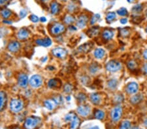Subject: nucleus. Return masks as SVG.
<instances>
[{"label": "nucleus", "mask_w": 147, "mask_h": 129, "mask_svg": "<svg viewBox=\"0 0 147 129\" xmlns=\"http://www.w3.org/2000/svg\"><path fill=\"white\" fill-rule=\"evenodd\" d=\"M124 100V97L122 95H117L115 97V102H121Z\"/></svg>", "instance_id": "41"}, {"label": "nucleus", "mask_w": 147, "mask_h": 129, "mask_svg": "<svg viewBox=\"0 0 147 129\" xmlns=\"http://www.w3.org/2000/svg\"><path fill=\"white\" fill-rule=\"evenodd\" d=\"M51 33L53 35H59L65 31V27L64 24L59 23L54 24L51 27Z\"/></svg>", "instance_id": "6"}, {"label": "nucleus", "mask_w": 147, "mask_h": 129, "mask_svg": "<svg viewBox=\"0 0 147 129\" xmlns=\"http://www.w3.org/2000/svg\"><path fill=\"white\" fill-rule=\"evenodd\" d=\"M69 30H74V31H76V30H77L76 27H74V26H70V27H69Z\"/></svg>", "instance_id": "49"}, {"label": "nucleus", "mask_w": 147, "mask_h": 129, "mask_svg": "<svg viewBox=\"0 0 147 129\" xmlns=\"http://www.w3.org/2000/svg\"><path fill=\"white\" fill-rule=\"evenodd\" d=\"M90 108L88 105H81L77 108V112L79 115L83 117H86L90 113Z\"/></svg>", "instance_id": "7"}, {"label": "nucleus", "mask_w": 147, "mask_h": 129, "mask_svg": "<svg viewBox=\"0 0 147 129\" xmlns=\"http://www.w3.org/2000/svg\"><path fill=\"white\" fill-rule=\"evenodd\" d=\"M114 36V33L111 30H104L103 32V37L104 39L108 40H111Z\"/></svg>", "instance_id": "21"}, {"label": "nucleus", "mask_w": 147, "mask_h": 129, "mask_svg": "<svg viewBox=\"0 0 147 129\" xmlns=\"http://www.w3.org/2000/svg\"><path fill=\"white\" fill-rule=\"evenodd\" d=\"M99 18H100V15H98V14H96V15H93V16L92 18V19H91V24L92 25L94 24L99 19Z\"/></svg>", "instance_id": "36"}, {"label": "nucleus", "mask_w": 147, "mask_h": 129, "mask_svg": "<svg viewBox=\"0 0 147 129\" xmlns=\"http://www.w3.org/2000/svg\"><path fill=\"white\" fill-rule=\"evenodd\" d=\"M99 32V30L98 27H92L90 30H88V35H89V37H96V35H97Z\"/></svg>", "instance_id": "24"}, {"label": "nucleus", "mask_w": 147, "mask_h": 129, "mask_svg": "<svg viewBox=\"0 0 147 129\" xmlns=\"http://www.w3.org/2000/svg\"><path fill=\"white\" fill-rule=\"evenodd\" d=\"M90 71L92 73V74H95L97 73L99 70V66L97 64H92L89 68Z\"/></svg>", "instance_id": "31"}, {"label": "nucleus", "mask_w": 147, "mask_h": 129, "mask_svg": "<svg viewBox=\"0 0 147 129\" xmlns=\"http://www.w3.org/2000/svg\"><path fill=\"white\" fill-rule=\"evenodd\" d=\"M20 48V44L18 41H12L9 44L8 49L11 52H17Z\"/></svg>", "instance_id": "13"}, {"label": "nucleus", "mask_w": 147, "mask_h": 129, "mask_svg": "<svg viewBox=\"0 0 147 129\" xmlns=\"http://www.w3.org/2000/svg\"><path fill=\"white\" fill-rule=\"evenodd\" d=\"M67 51L65 49L62 48H56L53 49L52 50V54L55 57L58 58H60V59H63L65 58L67 55Z\"/></svg>", "instance_id": "8"}, {"label": "nucleus", "mask_w": 147, "mask_h": 129, "mask_svg": "<svg viewBox=\"0 0 147 129\" xmlns=\"http://www.w3.org/2000/svg\"><path fill=\"white\" fill-rule=\"evenodd\" d=\"M128 67L130 69H134L136 67V63L134 61H130L128 63Z\"/></svg>", "instance_id": "38"}, {"label": "nucleus", "mask_w": 147, "mask_h": 129, "mask_svg": "<svg viewBox=\"0 0 147 129\" xmlns=\"http://www.w3.org/2000/svg\"><path fill=\"white\" fill-rule=\"evenodd\" d=\"M146 16H147V10H146Z\"/></svg>", "instance_id": "58"}, {"label": "nucleus", "mask_w": 147, "mask_h": 129, "mask_svg": "<svg viewBox=\"0 0 147 129\" xmlns=\"http://www.w3.org/2000/svg\"><path fill=\"white\" fill-rule=\"evenodd\" d=\"M90 99L93 104H99L100 101H101V97H100V95L98 93H93L91 94Z\"/></svg>", "instance_id": "20"}, {"label": "nucleus", "mask_w": 147, "mask_h": 129, "mask_svg": "<svg viewBox=\"0 0 147 129\" xmlns=\"http://www.w3.org/2000/svg\"><path fill=\"white\" fill-rule=\"evenodd\" d=\"M146 32L147 33V27H146Z\"/></svg>", "instance_id": "59"}, {"label": "nucleus", "mask_w": 147, "mask_h": 129, "mask_svg": "<svg viewBox=\"0 0 147 129\" xmlns=\"http://www.w3.org/2000/svg\"><path fill=\"white\" fill-rule=\"evenodd\" d=\"M105 52L102 48H97L94 51V56L97 59H102L105 56Z\"/></svg>", "instance_id": "22"}, {"label": "nucleus", "mask_w": 147, "mask_h": 129, "mask_svg": "<svg viewBox=\"0 0 147 129\" xmlns=\"http://www.w3.org/2000/svg\"><path fill=\"white\" fill-rule=\"evenodd\" d=\"M3 22L5 24H12V22L7 21V20H5V21H3Z\"/></svg>", "instance_id": "50"}, {"label": "nucleus", "mask_w": 147, "mask_h": 129, "mask_svg": "<svg viewBox=\"0 0 147 129\" xmlns=\"http://www.w3.org/2000/svg\"><path fill=\"white\" fill-rule=\"evenodd\" d=\"M131 123L129 121H124L122 123L119 129H131Z\"/></svg>", "instance_id": "28"}, {"label": "nucleus", "mask_w": 147, "mask_h": 129, "mask_svg": "<svg viewBox=\"0 0 147 129\" xmlns=\"http://www.w3.org/2000/svg\"><path fill=\"white\" fill-rule=\"evenodd\" d=\"M145 125L147 126V119L145 120Z\"/></svg>", "instance_id": "55"}, {"label": "nucleus", "mask_w": 147, "mask_h": 129, "mask_svg": "<svg viewBox=\"0 0 147 129\" xmlns=\"http://www.w3.org/2000/svg\"><path fill=\"white\" fill-rule=\"evenodd\" d=\"M141 9H142L141 5H137L133 7V11H135V12H139V11H140L141 10Z\"/></svg>", "instance_id": "43"}, {"label": "nucleus", "mask_w": 147, "mask_h": 129, "mask_svg": "<svg viewBox=\"0 0 147 129\" xmlns=\"http://www.w3.org/2000/svg\"><path fill=\"white\" fill-rule=\"evenodd\" d=\"M131 129H139L138 126H133V127L131 128Z\"/></svg>", "instance_id": "52"}, {"label": "nucleus", "mask_w": 147, "mask_h": 129, "mask_svg": "<svg viewBox=\"0 0 147 129\" xmlns=\"http://www.w3.org/2000/svg\"><path fill=\"white\" fill-rule=\"evenodd\" d=\"M89 129H99V128L97 126H92V127L90 128Z\"/></svg>", "instance_id": "51"}, {"label": "nucleus", "mask_w": 147, "mask_h": 129, "mask_svg": "<svg viewBox=\"0 0 147 129\" xmlns=\"http://www.w3.org/2000/svg\"><path fill=\"white\" fill-rule=\"evenodd\" d=\"M27 11L25 9H22V11H20V18H24L25 16L27 15Z\"/></svg>", "instance_id": "42"}, {"label": "nucleus", "mask_w": 147, "mask_h": 129, "mask_svg": "<svg viewBox=\"0 0 147 129\" xmlns=\"http://www.w3.org/2000/svg\"><path fill=\"white\" fill-rule=\"evenodd\" d=\"M115 18H116V13L115 12H109L107 15V16H106V21L108 23H111V22H112L115 20Z\"/></svg>", "instance_id": "26"}, {"label": "nucleus", "mask_w": 147, "mask_h": 129, "mask_svg": "<svg viewBox=\"0 0 147 129\" xmlns=\"http://www.w3.org/2000/svg\"><path fill=\"white\" fill-rule=\"evenodd\" d=\"M128 2H130V3H131V2H133L134 0H128Z\"/></svg>", "instance_id": "54"}, {"label": "nucleus", "mask_w": 147, "mask_h": 129, "mask_svg": "<svg viewBox=\"0 0 147 129\" xmlns=\"http://www.w3.org/2000/svg\"><path fill=\"white\" fill-rule=\"evenodd\" d=\"M120 23L122 24H125L127 23L128 19L127 18H122V19H120Z\"/></svg>", "instance_id": "44"}, {"label": "nucleus", "mask_w": 147, "mask_h": 129, "mask_svg": "<svg viewBox=\"0 0 147 129\" xmlns=\"http://www.w3.org/2000/svg\"><path fill=\"white\" fill-rule=\"evenodd\" d=\"M77 98H78V100L79 102H84V101H85L86 100V96L85 94H84V93H79L77 96Z\"/></svg>", "instance_id": "35"}, {"label": "nucleus", "mask_w": 147, "mask_h": 129, "mask_svg": "<svg viewBox=\"0 0 147 129\" xmlns=\"http://www.w3.org/2000/svg\"><path fill=\"white\" fill-rule=\"evenodd\" d=\"M52 99L54 100V101H55V102H56V104H59L62 103V101H63V99H62V97H61L60 95L56 96V97H54V98H53Z\"/></svg>", "instance_id": "37"}, {"label": "nucleus", "mask_w": 147, "mask_h": 129, "mask_svg": "<svg viewBox=\"0 0 147 129\" xmlns=\"http://www.w3.org/2000/svg\"><path fill=\"white\" fill-rule=\"evenodd\" d=\"M64 91L66 93H70L72 91V90H73V86L71 84L67 83V84H65V85H64Z\"/></svg>", "instance_id": "33"}, {"label": "nucleus", "mask_w": 147, "mask_h": 129, "mask_svg": "<svg viewBox=\"0 0 147 129\" xmlns=\"http://www.w3.org/2000/svg\"><path fill=\"white\" fill-rule=\"evenodd\" d=\"M64 22L65 24H70L73 23V22H75V18L71 15H67L64 18Z\"/></svg>", "instance_id": "32"}, {"label": "nucleus", "mask_w": 147, "mask_h": 129, "mask_svg": "<svg viewBox=\"0 0 147 129\" xmlns=\"http://www.w3.org/2000/svg\"><path fill=\"white\" fill-rule=\"evenodd\" d=\"M88 22V17L86 15H81L78 18V20L77 22V27L78 28L82 29L84 27Z\"/></svg>", "instance_id": "11"}, {"label": "nucleus", "mask_w": 147, "mask_h": 129, "mask_svg": "<svg viewBox=\"0 0 147 129\" xmlns=\"http://www.w3.org/2000/svg\"><path fill=\"white\" fill-rule=\"evenodd\" d=\"M121 34L122 36L128 37L129 35V34H130V31L128 30H126V29H122L121 30Z\"/></svg>", "instance_id": "40"}, {"label": "nucleus", "mask_w": 147, "mask_h": 129, "mask_svg": "<svg viewBox=\"0 0 147 129\" xmlns=\"http://www.w3.org/2000/svg\"><path fill=\"white\" fill-rule=\"evenodd\" d=\"M2 15L4 18H8L11 15V11L10 10L7 9H5L2 11Z\"/></svg>", "instance_id": "30"}, {"label": "nucleus", "mask_w": 147, "mask_h": 129, "mask_svg": "<svg viewBox=\"0 0 147 129\" xmlns=\"http://www.w3.org/2000/svg\"><path fill=\"white\" fill-rule=\"evenodd\" d=\"M40 1H41V2H47L48 0H40Z\"/></svg>", "instance_id": "53"}, {"label": "nucleus", "mask_w": 147, "mask_h": 129, "mask_svg": "<svg viewBox=\"0 0 147 129\" xmlns=\"http://www.w3.org/2000/svg\"><path fill=\"white\" fill-rule=\"evenodd\" d=\"M30 18V20H31V22H34V23H37V22H38V21H39V18H38L37 16H36V15H31Z\"/></svg>", "instance_id": "39"}, {"label": "nucleus", "mask_w": 147, "mask_h": 129, "mask_svg": "<svg viewBox=\"0 0 147 129\" xmlns=\"http://www.w3.org/2000/svg\"><path fill=\"white\" fill-rule=\"evenodd\" d=\"M36 43L39 46L48 47L52 45V40L49 38H45V39H39L36 40Z\"/></svg>", "instance_id": "14"}, {"label": "nucleus", "mask_w": 147, "mask_h": 129, "mask_svg": "<svg viewBox=\"0 0 147 129\" xmlns=\"http://www.w3.org/2000/svg\"><path fill=\"white\" fill-rule=\"evenodd\" d=\"M62 1H63V2H66L67 0H62Z\"/></svg>", "instance_id": "57"}, {"label": "nucleus", "mask_w": 147, "mask_h": 129, "mask_svg": "<svg viewBox=\"0 0 147 129\" xmlns=\"http://www.w3.org/2000/svg\"><path fill=\"white\" fill-rule=\"evenodd\" d=\"M9 0H0V5H3L5 3H7Z\"/></svg>", "instance_id": "46"}, {"label": "nucleus", "mask_w": 147, "mask_h": 129, "mask_svg": "<svg viewBox=\"0 0 147 129\" xmlns=\"http://www.w3.org/2000/svg\"><path fill=\"white\" fill-rule=\"evenodd\" d=\"M123 109L121 106H116L111 112V117L114 122H117L122 116Z\"/></svg>", "instance_id": "4"}, {"label": "nucleus", "mask_w": 147, "mask_h": 129, "mask_svg": "<svg viewBox=\"0 0 147 129\" xmlns=\"http://www.w3.org/2000/svg\"><path fill=\"white\" fill-rule=\"evenodd\" d=\"M143 70H144V73L146 74H147V63L144 64V67H143Z\"/></svg>", "instance_id": "45"}, {"label": "nucleus", "mask_w": 147, "mask_h": 129, "mask_svg": "<svg viewBox=\"0 0 147 129\" xmlns=\"http://www.w3.org/2000/svg\"><path fill=\"white\" fill-rule=\"evenodd\" d=\"M118 85V82L116 80L112 79L110 80L108 82V87L111 89H115Z\"/></svg>", "instance_id": "27"}, {"label": "nucleus", "mask_w": 147, "mask_h": 129, "mask_svg": "<svg viewBox=\"0 0 147 129\" xmlns=\"http://www.w3.org/2000/svg\"><path fill=\"white\" fill-rule=\"evenodd\" d=\"M143 100V96L141 95H137L133 96L131 98V102L133 104H138Z\"/></svg>", "instance_id": "25"}, {"label": "nucleus", "mask_w": 147, "mask_h": 129, "mask_svg": "<svg viewBox=\"0 0 147 129\" xmlns=\"http://www.w3.org/2000/svg\"><path fill=\"white\" fill-rule=\"evenodd\" d=\"M24 108V102L19 98H13L10 102V108L15 113H18Z\"/></svg>", "instance_id": "2"}, {"label": "nucleus", "mask_w": 147, "mask_h": 129, "mask_svg": "<svg viewBox=\"0 0 147 129\" xmlns=\"http://www.w3.org/2000/svg\"><path fill=\"white\" fill-rule=\"evenodd\" d=\"M60 82L58 79H51L48 83V85L50 88H58L59 85H60Z\"/></svg>", "instance_id": "23"}, {"label": "nucleus", "mask_w": 147, "mask_h": 129, "mask_svg": "<svg viewBox=\"0 0 147 129\" xmlns=\"http://www.w3.org/2000/svg\"><path fill=\"white\" fill-rule=\"evenodd\" d=\"M95 117H96V119L99 120H102L105 117V113L104 112H103L102 110H97L94 113Z\"/></svg>", "instance_id": "29"}, {"label": "nucleus", "mask_w": 147, "mask_h": 129, "mask_svg": "<svg viewBox=\"0 0 147 129\" xmlns=\"http://www.w3.org/2000/svg\"><path fill=\"white\" fill-rule=\"evenodd\" d=\"M18 38L20 40H26L30 36V31L27 30V29L25 28H22L19 30V31L18 32Z\"/></svg>", "instance_id": "12"}, {"label": "nucleus", "mask_w": 147, "mask_h": 129, "mask_svg": "<svg viewBox=\"0 0 147 129\" xmlns=\"http://www.w3.org/2000/svg\"><path fill=\"white\" fill-rule=\"evenodd\" d=\"M7 102V95L4 91H0V112L4 109Z\"/></svg>", "instance_id": "16"}, {"label": "nucleus", "mask_w": 147, "mask_h": 129, "mask_svg": "<svg viewBox=\"0 0 147 129\" xmlns=\"http://www.w3.org/2000/svg\"><path fill=\"white\" fill-rule=\"evenodd\" d=\"M44 104L45 106L46 107V109H48L49 110H52L55 108L56 106V103L55 102V101L53 99H49L46 100L44 102Z\"/></svg>", "instance_id": "17"}, {"label": "nucleus", "mask_w": 147, "mask_h": 129, "mask_svg": "<svg viewBox=\"0 0 147 129\" xmlns=\"http://www.w3.org/2000/svg\"><path fill=\"white\" fill-rule=\"evenodd\" d=\"M50 11L52 15H57L60 11V5L56 2H52L50 5Z\"/></svg>", "instance_id": "18"}, {"label": "nucleus", "mask_w": 147, "mask_h": 129, "mask_svg": "<svg viewBox=\"0 0 147 129\" xmlns=\"http://www.w3.org/2000/svg\"><path fill=\"white\" fill-rule=\"evenodd\" d=\"M139 90V86L135 82H131L126 87V91L130 94H135Z\"/></svg>", "instance_id": "10"}, {"label": "nucleus", "mask_w": 147, "mask_h": 129, "mask_svg": "<svg viewBox=\"0 0 147 129\" xmlns=\"http://www.w3.org/2000/svg\"><path fill=\"white\" fill-rule=\"evenodd\" d=\"M41 119L38 117H29L25 121L24 126L26 129H35L41 123Z\"/></svg>", "instance_id": "1"}, {"label": "nucleus", "mask_w": 147, "mask_h": 129, "mask_svg": "<svg viewBox=\"0 0 147 129\" xmlns=\"http://www.w3.org/2000/svg\"><path fill=\"white\" fill-rule=\"evenodd\" d=\"M122 68V64L120 62L116 60H111L107 63L106 69L111 73H115L120 70Z\"/></svg>", "instance_id": "3"}, {"label": "nucleus", "mask_w": 147, "mask_h": 129, "mask_svg": "<svg viewBox=\"0 0 147 129\" xmlns=\"http://www.w3.org/2000/svg\"><path fill=\"white\" fill-rule=\"evenodd\" d=\"M92 45L91 43H86V44H84V45H81V46H79L78 48V50L80 52H83V53H86L88 51L90 50V49L92 48Z\"/></svg>", "instance_id": "19"}, {"label": "nucleus", "mask_w": 147, "mask_h": 129, "mask_svg": "<svg viewBox=\"0 0 147 129\" xmlns=\"http://www.w3.org/2000/svg\"><path fill=\"white\" fill-rule=\"evenodd\" d=\"M18 82L20 87L23 88H26L28 83V77L25 74H20L18 78Z\"/></svg>", "instance_id": "9"}, {"label": "nucleus", "mask_w": 147, "mask_h": 129, "mask_svg": "<svg viewBox=\"0 0 147 129\" xmlns=\"http://www.w3.org/2000/svg\"><path fill=\"white\" fill-rule=\"evenodd\" d=\"M70 99H71L70 97H67V100H70Z\"/></svg>", "instance_id": "56"}, {"label": "nucleus", "mask_w": 147, "mask_h": 129, "mask_svg": "<svg viewBox=\"0 0 147 129\" xmlns=\"http://www.w3.org/2000/svg\"><path fill=\"white\" fill-rule=\"evenodd\" d=\"M117 13L119 15H120V16H125V15H126L128 14V11L125 8L122 7V8H120V9L118 10Z\"/></svg>", "instance_id": "34"}, {"label": "nucleus", "mask_w": 147, "mask_h": 129, "mask_svg": "<svg viewBox=\"0 0 147 129\" xmlns=\"http://www.w3.org/2000/svg\"><path fill=\"white\" fill-rule=\"evenodd\" d=\"M143 56H144V59L147 60V49L144 50V52H143Z\"/></svg>", "instance_id": "47"}, {"label": "nucleus", "mask_w": 147, "mask_h": 129, "mask_svg": "<svg viewBox=\"0 0 147 129\" xmlns=\"http://www.w3.org/2000/svg\"><path fill=\"white\" fill-rule=\"evenodd\" d=\"M71 122L70 125V129H78V126H79L80 123H81V120L80 119L77 117V115L75 113L73 116V118H72Z\"/></svg>", "instance_id": "15"}, {"label": "nucleus", "mask_w": 147, "mask_h": 129, "mask_svg": "<svg viewBox=\"0 0 147 129\" xmlns=\"http://www.w3.org/2000/svg\"><path fill=\"white\" fill-rule=\"evenodd\" d=\"M40 20L42 22H45L46 21V19L45 17H41V18Z\"/></svg>", "instance_id": "48"}, {"label": "nucleus", "mask_w": 147, "mask_h": 129, "mask_svg": "<svg viewBox=\"0 0 147 129\" xmlns=\"http://www.w3.org/2000/svg\"><path fill=\"white\" fill-rule=\"evenodd\" d=\"M29 82L32 88H38L43 84V78L39 75H34L31 77Z\"/></svg>", "instance_id": "5"}]
</instances>
